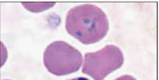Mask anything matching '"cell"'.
<instances>
[{"label":"cell","mask_w":159,"mask_h":80,"mask_svg":"<svg viewBox=\"0 0 159 80\" xmlns=\"http://www.w3.org/2000/svg\"><path fill=\"white\" fill-rule=\"evenodd\" d=\"M66 29L84 45L100 42L109 31L106 13L99 7L90 4L78 5L70 9L66 19Z\"/></svg>","instance_id":"cell-1"},{"label":"cell","mask_w":159,"mask_h":80,"mask_svg":"<svg viewBox=\"0 0 159 80\" xmlns=\"http://www.w3.org/2000/svg\"><path fill=\"white\" fill-rule=\"evenodd\" d=\"M83 62L82 53L63 41L50 44L45 50L43 63L47 69L57 76L74 73L80 69Z\"/></svg>","instance_id":"cell-2"},{"label":"cell","mask_w":159,"mask_h":80,"mask_svg":"<svg viewBox=\"0 0 159 80\" xmlns=\"http://www.w3.org/2000/svg\"><path fill=\"white\" fill-rule=\"evenodd\" d=\"M124 62L123 53L119 47L108 45L98 51L85 53L82 71L94 80H104L120 68Z\"/></svg>","instance_id":"cell-3"},{"label":"cell","mask_w":159,"mask_h":80,"mask_svg":"<svg viewBox=\"0 0 159 80\" xmlns=\"http://www.w3.org/2000/svg\"><path fill=\"white\" fill-rule=\"evenodd\" d=\"M56 3H22L24 6L28 11L39 13L47 10L54 6Z\"/></svg>","instance_id":"cell-4"},{"label":"cell","mask_w":159,"mask_h":80,"mask_svg":"<svg viewBox=\"0 0 159 80\" xmlns=\"http://www.w3.org/2000/svg\"><path fill=\"white\" fill-rule=\"evenodd\" d=\"M115 80H137L135 78L130 75H124L118 78Z\"/></svg>","instance_id":"cell-5"},{"label":"cell","mask_w":159,"mask_h":80,"mask_svg":"<svg viewBox=\"0 0 159 80\" xmlns=\"http://www.w3.org/2000/svg\"><path fill=\"white\" fill-rule=\"evenodd\" d=\"M68 80H90L87 78H84V77H78V78H73V79H68Z\"/></svg>","instance_id":"cell-6"},{"label":"cell","mask_w":159,"mask_h":80,"mask_svg":"<svg viewBox=\"0 0 159 80\" xmlns=\"http://www.w3.org/2000/svg\"><path fill=\"white\" fill-rule=\"evenodd\" d=\"M5 80H9V79H5Z\"/></svg>","instance_id":"cell-7"}]
</instances>
